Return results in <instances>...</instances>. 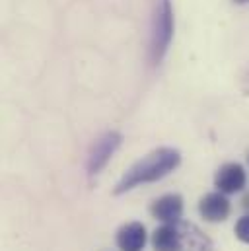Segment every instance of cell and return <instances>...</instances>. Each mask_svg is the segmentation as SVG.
<instances>
[{
    "instance_id": "obj_1",
    "label": "cell",
    "mask_w": 249,
    "mask_h": 251,
    "mask_svg": "<svg viewBox=\"0 0 249 251\" xmlns=\"http://www.w3.org/2000/svg\"><path fill=\"white\" fill-rule=\"evenodd\" d=\"M179 164H181V152L177 148H170V146L156 148L124 172L123 177L113 189V193L123 195V193L136 189L138 185L156 183L164 179L166 176H170L172 172H175Z\"/></svg>"
},
{
    "instance_id": "obj_5",
    "label": "cell",
    "mask_w": 249,
    "mask_h": 251,
    "mask_svg": "<svg viewBox=\"0 0 249 251\" xmlns=\"http://www.w3.org/2000/svg\"><path fill=\"white\" fill-rule=\"evenodd\" d=\"M199 212L206 222H212V224L224 222L232 212V204L228 201V195H224L220 191L204 195L199 201Z\"/></svg>"
},
{
    "instance_id": "obj_11",
    "label": "cell",
    "mask_w": 249,
    "mask_h": 251,
    "mask_svg": "<svg viewBox=\"0 0 249 251\" xmlns=\"http://www.w3.org/2000/svg\"><path fill=\"white\" fill-rule=\"evenodd\" d=\"M238 4H246V2H249V0H236Z\"/></svg>"
},
{
    "instance_id": "obj_4",
    "label": "cell",
    "mask_w": 249,
    "mask_h": 251,
    "mask_svg": "<svg viewBox=\"0 0 249 251\" xmlns=\"http://www.w3.org/2000/svg\"><path fill=\"white\" fill-rule=\"evenodd\" d=\"M246 185H248V174H246L244 166L238 162L224 164L214 176V187L224 195L240 193V191H244Z\"/></svg>"
},
{
    "instance_id": "obj_9",
    "label": "cell",
    "mask_w": 249,
    "mask_h": 251,
    "mask_svg": "<svg viewBox=\"0 0 249 251\" xmlns=\"http://www.w3.org/2000/svg\"><path fill=\"white\" fill-rule=\"evenodd\" d=\"M234 232H236V238H238L240 242H244V244L249 246V214L242 216V218L236 222Z\"/></svg>"
},
{
    "instance_id": "obj_8",
    "label": "cell",
    "mask_w": 249,
    "mask_h": 251,
    "mask_svg": "<svg viewBox=\"0 0 249 251\" xmlns=\"http://www.w3.org/2000/svg\"><path fill=\"white\" fill-rule=\"evenodd\" d=\"M152 248L154 251H181V232L179 222L175 224H162L152 234Z\"/></svg>"
},
{
    "instance_id": "obj_12",
    "label": "cell",
    "mask_w": 249,
    "mask_h": 251,
    "mask_svg": "<svg viewBox=\"0 0 249 251\" xmlns=\"http://www.w3.org/2000/svg\"><path fill=\"white\" fill-rule=\"evenodd\" d=\"M248 162H249V156H248Z\"/></svg>"
},
{
    "instance_id": "obj_6",
    "label": "cell",
    "mask_w": 249,
    "mask_h": 251,
    "mask_svg": "<svg viewBox=\"0 0 249 251\" xmlns=\"http://www.w3.org/2000/svg\"><path fill=\"white\" fill-rule=\"evenodd\" d=\"M150 212L162 224H175L183 218V197L177 193H168L152 202Z\"/></svg>"
},
{
    "instance_id": "obj_7",
    "label": "cell",
    "mask_w": 249,
    "mask_h": 251,
    "mask_svg": "<svg viewBox=\"0 0 249 251\" xmlns=\"http://www.w3.org/2000/svg\"><path fill=\"white\" fill-rule=\"evenodd\" d=\"M117 248L121 251H142L146 242H148V234L142 222H126L117 230Z\"/></svg>"
},
{
    "instance_id": "obj_3",
    "label": "cell",
    "mask_w": 249,
    "mask_h": 251,
    "mask_svg": "<svg viewBox=\"0 0 249 251\" xmlns=\"http://www.w3.org/2000/svg\"><path fill=\"white\" fill-rule=\"evenodd\" d=\"M121 142H123V134L117 130H107L94 142L90 156H88V174L92 177L101 174V170L109 164L113 154L119 150Z\"/></svg>"
},
{
    "instance_id": "obj_10",
    "label": "cell",
    "mask_w": 249,
    "mask_h": 251,
    "mask_svg": "<svg viewBox=\"0 0 249 251\" xmlns=\"http://www.w3.org/2000/svg\"><path fill=\"white\" fill-rule=\"evenodd\" d=\"M242 206H244V208L249 212V193H246V197L242 199Z\"/></svg>"
},
{
    "instance_id": "obj_2",
    "label": "cell",
    "mask_w": 249,
    "mask_h": 251,
    "mask_svg": "<svg viewBox=\"0 0 249 251\" xmlns=\"http://www.w3.org/2000/svg\"><path fill=\"white\" fill-rule=\"evenodd\" d=\"M174 39V6L172 0H158L152 20V41H150V57L152 63L160 64L166 57Z\"/></svg>"
}]
</instances>
